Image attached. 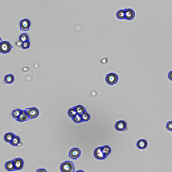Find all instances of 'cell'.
<instances>
[{
	"label": "cell",
	"instance_id": "25",
	"mask_svg": "<svg viewBox=\"0 0 172 172\" xmlns=\"http://www.w3.org/2000/svg\"><path fill=\"white\" fill-rule=\"evenodd\" d=\"M30 41H27V42H24V43H23L22 44V47L23 49H28V48L30 47Z\"/></svg>",
	"mask_w": 172,
	"mask_h": 172
},
{
	"label": "cell",
	"instance_id": "22",
	"mask_svg": "<svg viewBox=\"0 0 172 172\" xmlns=\"http://www.w3.org/2000/svg\"><path fill=\"white\" fill-rule=\"evenodd\" d=\"M81 117L83 122H86L89 120L90 118V116L89 114H88L86 111L84 113H83V114H81Z\"/></svg>",
	"mask_w": 172,
	"mask_h": 172
},
{
	"label": "cell",
	"instance_id": "7",
	"mask_svg": "<svg viewBox=\"0 0 172 172\" xmlns=\"http://www.w3.org/2000/svg\"><path fill=\"white\" fill-rule=\"evenodd\" d=\"M115 128L118 131H124L127 128V123L124 120H119L116 124Z\"/></svg>",
	"mask_w": 172,
	"mask_h": 172
},
{
	"label": "cell",
	"instance_id": "16",
	"mask_svg": "<svg viewBox=\"0 0 172 172\" xmlns=\"http://www.w3.org/2000/svg\"><path fill=\"white\" fill-rule=\"evenodd\" d=\"M102 150L103 151V154H105V156H106V157L107 156H109V154L111 153V148L109 146H104L102 147Z\"/></svg>",
	"mask_w": 172,
	"mask_h": 172
},
{
	"label": "cell",
	"instance_id": "8",
	"mask_svg": "<svg viewBox=\"0 0 172 172\" xmlns=\"http://www.w3.org/2000/svg\"><path fill=\"white\" fill-rule=\"evenodd\" d=\"M80 151L78 148H73L69 152V157L73 159H76L80 156Z\"/></svg>",
	"mask_w": 172,
	"mask_h": 172
},
{
	"label": "cell",
	"instance_id": "1",
	"mask_svg": "<svg viewBox=\"0 0 172 172\" xmlns=\"http://www.w3.org/2000/svg\"><path fill=\"white\" fill-rule=\"evenodd\" d=\"M60 169L63 172H73L74 168V165L70 161H66L62 164Z\"/></svg>",
	"mask_w": 172,
	"mask_h": 172
},
{
	"label": "cell",
	"instance_id": "10",
	"mask_svg": "<svg viewBox=\"0 0 172 172\" xmlns=\"http://www.w3.org/2000/svg\"><path fill=\"white\" fill-rule=\"evenodd\" d=\"M29 119H30V117H29V116L28 114L27 111H26V110H22L21 115H20L19 117H18V121L24 122L25 121V120H28Z\"/></svg>",
	"mask_w": 172,
	"mask_h": 172
},
{
	"label": "cell",
	"instance_id": "24",
	"mask_svg": "<svg viewBox=\"0 0 172 172\" xmlns=\"http://www.w3.org/2000/svg\"><path fill=\"white\" fill-rule=\"evenodd\" d=\"M77 114L76 112V110H75V108L73 107V108H71V109H69L68 110V115L70 117H73L75 116Z\"/></svg>",
	"mask_w": 172,
	"mask_h": 172
},
{
	"label": "cell",
	"instance_id": "13",
	"mask_svg": "<svg viewBox=\"0 0 172 172\" xmlns=\"http://www.w3.org/2000/svg\"><path fill=\"white\" fill-rule=\"evenodd\" d=\"M137 147L140 149H144L147 147L148 146V142L146 141V140L144 139H139L138 141L137 142Z\"/></svg>",
	"mask_w": 172,
	"mask_h": 172
},
{
	"label": "cell",
	"instance_id": "5",
	"mask_svg": "<svg viewBox=\"0 0 172 172\" xmlns=\"http://www.w3.org/2000/svg\"><path fill=\"white\" fill-rule=\"evenodd\" d=\"M94 156L99 160H103V159H105L106 158V156L103 154L102 150V147H98V148L95 149V151H94Z\"/></svg>",
	"mask_w": 172,
	"mask_h": 172
},
{
	"label": "cell",
	"instance_id": "12",
	"mask_svg": "<svg viewBox=\"0 0 172 172\" xmlns=\"http://www.w3.org/2000/svg\"><path fill=\"white\" fill-rule=\"evenodd\" d=\"M6 169L8 171H14L15 170V167L14 165V162L13 160H10L7 162L5 164Z\"/></svg>",
	"mask_w": 172,
	"mask_h": 172
},
{
	"label": "cell",
	"instance_id": "4",
	"mask_svg": "<svg viewBox=\"0 0 172 172\" xmlns=\"http://www.w3.org/2000/svg\"><path fill=\"white\" fill-rule=\"evenodd\" d=\"M28 114L30 119H34L37 117L39 115V111L37 108H27L25 109Z\"/></svg>",
	"mask_w": 172,
	"mask_h": 172
},
{
	"label": "cell",
	"instance_id": "20",
	"mask_svg": "<svg viewBox=\"0 0 172 172\" xmlns=\"http://www.w3.org/2000/svg\"><path fill=\"white\" fill-rule=\"evenodd\" d=\"M20 142H21V138H20L19 137L14 135V138L12 139V142L11 143V144L12 146H17L18 145V144L20 143Z\"/></svg>",
	"mask_w": 172,
	"mask_h": 172
},
{
	"label": "cell",
	"instance_id": "23",
	"mask_svg": "<svg viewBox=\"0 0 172 172\" xmlns=\"http://www.w3.org/2000/svg\"><path fill=\"white\" fill-rule=\"evenodd\" d=\"M73 120L76 123H80V122H83L82 120V117H81V115H79V114H76L74 117H73Z\"/></svg>",
	"mask_w": 172,
	"mask_h": 172
},
{
	"label": "cell",
	"instance_id": "15",
	"mask_svg": "<svg viewBox=\"0 0 172 172\" xmlns=\"http://www.w3.org/2000/svg\"><path fill=\"white\" fill-rule=\"evenodd\" d=\"M74 108H75L76 112L77 114L81 115L83 113H84L86 111V108L83 106H81V105H77V106H75Z\"/></svg>",
	"mask_w": 172,
	"mask_h": 172
},
{
	"label": "cell",
	"instance_id": "14",
	"mask_svg": "<svg viewBox=\"0 0 172 172\" xmlns=\"http://www.w3.org/2000/svg\"><path fill=\"white\" fill-rule=\"evenodd\" d=\"M14 134H12V133H7V134H6L4 135V140L6 142L9 143H11L14 138Z\"/></svg>",
	"mask_w": 172,
	"mask_h": 172
},
{
	"label": "cell",
	"instance_id": "18",
	"mask_svg": "<svg viewBox=\"0 0 172 172\" xmlns=\"http://www.w3.org/2000/svg\"><path fill=\"white\" fill-rule=\"evenodd\" d=\"M19 40L22 42V43H24V42L30 41V38H29L28 35L27 33H23L20 35Z\"/></svg>",
	"mask_w": 172,
	"mask_h": 172
},
{
	"label": "cell",
	"instance_id": "6",
	"mask_svg": "<svg viewBox=\"0 0 172 172\" xmlns=\"http://www.w3.org/2000/svg\"><path fill=\"white\" fill-rule=\"evenodd\" d=\"M31 25V22L28 19H24L21 21V29L22 30L27 31L30 29Z\"/></svg>",
	"mask_w": 172,
	"mask_h": 172
},
{
	"label": "cell",
	"instance_id": "11",
	"mask_svg": "<svg viewBox=\"0 0 172 172\" xmlns=\"http://www.w3.org/2000/svg\"><path fill=\"white\" fill-rule=\"evenodd\" d=\"M125 17L127 20H132L135 17V12L131 9H125Z\"/></svg>",
	"mask_w": 172,
	"mask_h": 172
},
{
	"label": "cell",
	"instance_id": "9",
	"mask_svg": "<svg viewBox=\"0 0 172 172\" xmlns=\"http://www.w3.org/2000/svg\"><path fill=\"white\" fill-rule=\"evenodd\" d=\"M14 162L15 170H21L24 167V160L21 158L14 159Z\"/></svg>",
	"mask_w": 172,
	"mask_h": 172
},
{
	"label": "cell",
	"instance_id": "17",
	"mask_svg": "<svg viewBox=\"0 0 172 172\" xmlns=\"http://www.w3.org/2000/svg\"><path fill=\"white\" fill-rule=\"evenodd\" d=\"M14 80V77L12 74H7L4 77V81L7 84H11Z\"/></svg>",
	"mask_w": 172,
	"mask_h": 172
},
{
	"label": "cell",
	"instance_id": "21",
	"mask_svg": "<svg viewBox=\"0 0 172 172\" xmlns=\"http://www.w3.org/2000/svg\"><path fill=\"white\" fill-rule=\"evenodd\" d=\"M125 10H124V9L119 10V11L117 12V18H119V19H125Z\"/></svg>",
	"mask_w": 172,
	"mask_h": 172
},
{
	"label": "cell",
	"instance_id": "26",
	"mask_svg": "<svg viewBox=\"0 0 172 172\" xmlns=\"http://www.w3.org/2000/svg\"><path fill=\"white\" fill-rule=\"evenodd\" d=\"M167 129L169 130L170 131L172 130V122L171 121L168 122V123H167Z\"/></svg>",
	"mask_w": 172,
	"mask_h": 172
},
{
	"label": "cell",
	"instance_id": "2",
	"mask_svg": "<svg viewBox=\"0 0 172 172\" xmlns=\"http://www.w3.org/2000/svg\"><path fill=\"white\" fill-rule=\"evenodd\" d=\"M12 46L9 42L3 41L0 44V52L3 54H7L10 52L12 49Z\"/></svg>",
	"mask_w": 172,
	"mask_h": 172
},
{
	"label": "cell",
	"instance_id": "3",
	"mask_svg": "<svg viewBox=\"0 0 172 172\" xmlns=\"http://www.w3.org/2000/svg\"><path fill=\"white\" fill-rule=\"evenodd\" d=\"M118 80V76L115 73H110L107 74L106 77V83L109 85H114L117 83Z\"/></svg>",
	"mask_w": 172,
	"mask_h": 172
},
{
	"label": "cell",
	"instance_id": "19",
	"mask_svg": "<svg viewBox=\"0 0 172 172\" xmlns=\"http://www.w3.org/2000/svg\"><path fill=\"white\" fill-rule=\"evenodd\" d=\"M22 111V110H21V109H17L14 110V111H13V112H12V116H13L14 118L16 119L17 120H18V117H19V116L21 115Z\"/></svg>",
	"mask_w": 172,
	"mask_h": 172
}]
</instances>
